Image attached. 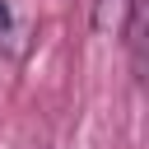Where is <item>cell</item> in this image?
Instances as JSON below:
<instances>
[{
  "label": "cell",
  "instance_id": "1",
  "mask_svg": "<svg viewBox=\"0 0 149 149\" xmlns=\"http://www.w3.org/2000/svg\"><path fill=\"white\" fill-rule=\"evenodd\" d=\"M130 9H135V0H93L88 23H93V33H98V37H121V28H126Z\"/></svg>",
  "mask_w": 149,
  "mask_h": 149
},
{
  "label": "cell",
  "instance_id": "2",
  "mask_svg": "<svg viewBox=\"0 0 149 149\" xmlns=\"http://www.w3.org/2000/svg\"><path fill=\"white\" fill-rule=\"evenodd\" d=\"M19 47H23V28H19V19H14L9 0H0V51L19 56Z\"/></svg>",
  "mask_w": 149,
  "mask_h": 149
}]
</instances>
